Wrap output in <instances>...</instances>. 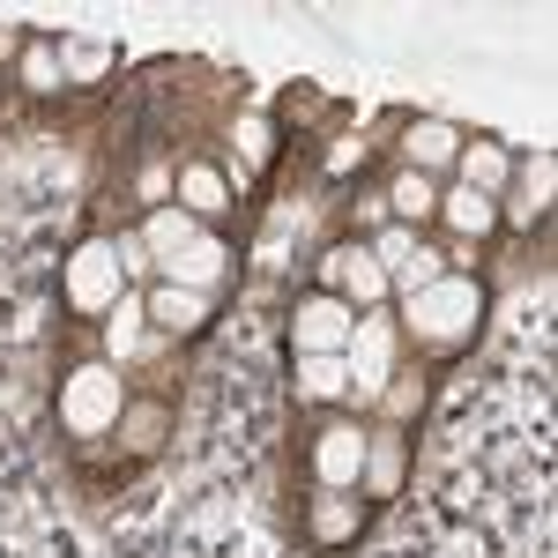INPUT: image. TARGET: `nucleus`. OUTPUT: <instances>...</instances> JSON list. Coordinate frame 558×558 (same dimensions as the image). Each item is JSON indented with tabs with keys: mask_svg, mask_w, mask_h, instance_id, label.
I'll list each match as a JSON object with an SVG mask.
<instances>
[{
	"mask_svg": "<svg viewBox=\"0 0 558 558\" xmlns=\"http://www.w3.org/2000/svg\"><path fill=\"white\" fill-rule=\"evenodd\" d=\"M15 45H23V31H15V23H0V60H8Z\"/></svg>",
	"mask_w": 558,
	"mask_h": 558,
	"instance_id": "obj_26",
	"label": "nucleus"
},
{
	"mask_svg": "<svg viewBox=\"0 0 558 558\" xmlns=\"http://www.w3.org/2000/svg\"><path fill=\"white\" fill-rule=\"evenodd\" d=\"M142 305H149V320H157L165 336H194V328L209 320V291H179V283H157Z\"/></svg>",
	"mask_w": 558,
	"mask_h": 558,
	"instance_id": "obj_9",
	"label": "nucleus"
},
{
	"mask_svg": "<svg viewBox=\"0 0 558 558\" xmlns=\"http://www.w3.org/2000/svg\"><path fill=\"white\" fill-rule=\"evenodd\" d=\"M194 239H202V216H186V209H157L142 223V254L157 260V268H165L179 246H194Z\"/></svg>",
	"mask_w": 558,
	"mask_h": 558,
	"instance_id": "obj_12",
	"label": "nucleus"
},
{
	"mask_svg": "<svg viewBox=\"0 0 558 558\" xmlns=\"http://www.w3.org/2000/svg\"><path fill=\"white\" fill-rule=\"evenodd\" d=\"M410 254H417V231H410V223H387L380 239H373V260L387 268V283H395V268H402Z\"/></svg>",
	"mask_w": 558,
	"mask_h": 558,
	"instance_id": "obj_22",
	"label": "nucleus"
},
{
	"mask_svg": "<svg viewBox=\"0 0 558 558\" xmlns=\"http://www.w3.org/2000/svg\"><path fill=\"white\" fill-rule=\"evenodd\" d=\"M439 216H447L454 231H470V239H484V231L499 223V202H492V194H470V186H454V194L439 202Z\"/></svg>",
	"mask_w": 558,
	"mask_h": 558,
	"instance_id": "obj_17",
	"label": "nucleus"
},
{
	"mask_svg": "<svg viewBox=\"0 0 558 558\" xmlns=\"http://www.w3.org/2000/svg\"><path fill=\"white\" fill-rule=\"evenodd\" d=\"M551 194H558V157H551V149H536V157L521 165V202H514V216H544V209H551Z\"/></svg>",
	"mask_w": 558,
	"mask_h": 558,
	"instance_id": "obj_16",
	"label": "nucleus"
},
{
	"mask_svg": "<svg viewBox=\"0 0 558 558\" xmlns=\"http://www.w3.org/2000/svg\"><path fill=\"white\" fill-rule=\"evenodd\" d=\"M313 470L328 492H357V476H365V432L357 425H328L313 439Z\"/></svg>",
	"mask_w": 558,
	"mask_h": 558,
	"instance_id": "obj_7",
	"label": "nucleus"
},
{
	"mask_svg": "<svg viewBox=\"0 0 558 558\" xmlns=\"http://www.w3.org/2000/svg\"><path fill=\"white\" fill-rule=\"evenodd\" d=\"M357 499H350V492H320V507H313V536H320V544H343V536H357Z\"/></svg>",
	"mask_w": 558,
	"mask_h": 558,
	"instance_id": "obj_18",
	"label": "nucleus"
},
{
	"mask_svg": "<svg viewBox=\"0 0 558 558\" xmlns=\"http://www.w3.org/2000/svg\"><path fill=\"white\" fill-rule=\"evenodd\" d=\"M223 239L216 231H202L194 246H179L172 260H165V283H179V291H216V276H223Z\"/></svg>",
	"mask_w": 558,
	"mask_h": 558,
	"instance_id": "obj_8",
	"label": "nucleus"
},
{
	"mask_svg": "<svg viewBox=\"0 0 558 558\" xmlns=\"http://www.w3.org/2000/svg\"><path fill=\"white\" fill-rule=\"evenodd\" d=\"M350 328H357V313L320 291V299H305L299 313H291V350H299V357H343Z\"/></svg>",
	"mask_w": 558,
	"mask_h": 558,
	"instance_id": "obj_4",
	"label": "nucleus"
},
{
	"mask_svg": "<svg viewBox=\"0 0 558 558\" xmlns=\"http://www.w3.org/2000/svg\"><path fill=\"white\" fill-rule=\"evenodd\" d=\"M320 276H328V299H343L350 313L387 299V268L373 260V246H336V254L320 260Z\"/></svg>",
	"mask_w": 558,
	"mask_h": 558,
	"instance_id": "obj_6",
	"label": "nucleus"
},
{
	"mask_svg": "<svg viewBox=\"0 0 558 558\" xmlns=\"http://www.w3.org/2000/svg\"><path fill=\"white\" fill-rule=\"evenodd\" d=\"M373 499H387L395 484H402V439L395 432H380V439H365V476H357Z\"/></svg>",
	"mask_w": 558,
	"mask_h": 558,
	"instance_id": "obj_15",
	"label": "nucleus"
},
{
	"mask_svg": "<svg viewBox=\"0 0 558 558\" xmlns=\"http://www.w3.org/2000/svg\"><path fill=\"white\" fill-rule=\"evenodd\" d=\"M23 83L31 89H60L68 83V75H60V45H31V52H23Z\"/></svg>",
	"mask_w": 558,
	"mask_h": 558,
	"instance_id": "obj_23",
	"label": "nucleus"
},
{
	"mask_svg": "<svg viewBox=\"0 0 558 558\" xmlns=\"http://www.w3.org/2000/svg\"><path fill=\"white\" fill-rule=\"evenodd\" d=\"M387 202H395V216H402V223L417 231L425 216H439V186H432L425 172H402V179H395V194H387Z\"/></svg>",
	"mask_w": 558,
	"mask_h": 558,
	"instance_id": "obj_19",
	"label": "nucleus"
},
{
	"mask_svg": "<svg viewBox=\"0 0 558 558\" xmlns=\"http://www.w3.org/2000/svg\"><path fill=\"white\" fill-rule=\"evenodd\" d=\"M142 320H149V305L134 299V291H120L112 320H105V350H112V365H128L134 350H142Z\"/></svg>",
	"mask_w": 558,
	"mask_h": 558,
	"instance_id": "obj_14",
	"label": "nucleus"
},
{
	"mask_svg": "<svg viewBox=\"0 0 558 558\" xmlns=\"http://www.w3.org/2000/svg\"><path fill=\"white\" fill-rule=\"evenodd\" d=\"M128 291V268H120V246H105V239H89L83 254L68 260V305H83V313H112Z\"/></svg>",
	"mask_w": 558,
	"mask_h": 558,
	"instance_id": "obj_3",
	"label": "nucleus"
},
{
	"mask_svg": "<svg viewBox=\"0 0 558 558\" xmlns=\"http://www.w3.org/2000/svg\"><path fill=\"white\" fill-rule=\"evenodd\" d=\"M417 336H432V343H462L476 320H484V283H470V276H439V283H425V291H410V313H402Z\"/></svg>",
	"mask_w": 558,
	"mask_h": 558,
	"instance_id": "obj_1",
	"label": "nucleus"
},
{
	"mask_svg": "<svg viewBox=\"0 0 558 558\" xmlns=\"http://www.w3.org/2000/svg\"><path fill=\"white\" fill-rule=\"evenodd\" d=\"M299 387L313 395V402H336V395H350L343 357H299Z\"/></svg>",
	"mask_w": 558,
	"mask_h": 558,
	"instance_id": "obj_20",
	"label": "nucleus"
},
{
	"mask_svg": "<svg viewBox=\"0 0 558 558\" xmlns=\"http://www.w3.org/2000/svg\"><path fill=\"white\" fill-rule=\"evenodd\" d=\"M239 149H246V165L268 157V120H239Z\"/></svg>",
	"mask_w": 558,
	"mask_h": 558,
	"instance_id": "obj_25",
	"label": "nucleus"
},
{
	"mask_svg": "<svg viewBox=\"0 0 558 558\" xmlns=\"http://www.w3.org/2000/svg\"><path fill=\"white\" fill-rule=\"evenodd\" d=\"M439 276H447V268H439V254H432V246H417V254L395 268V283H402V291H425V283H439Z\"/></svg>",
	"mask_w": 558,
	"mask_h": 558,
	"instance_id": "obj_24",
	"label": "nucleus"
},
{
	"mask_svg": "<svg viewBox=\"0 0 558 558\" xmlns=\"http://www.w3.org/2000/svg\"><path fill=\"white\" fill-rule=\"evenodd\" d=\"M223 202H231V186H223L216 165H186V172H179V209L186 216H216Z\"/></svg>",
	"mask_w": 558,
	"mask_h": 558,
	"instance_id": "obj_13",
	"label": "nucleus"
},
{
	"mask_svg": "<svg viewBox=\"0 0 558 558\" xmlns=\"http://www.w3.org/2000/svg\"><path fill=\"white\" fill-rule=\"evenodd\" d=\"M120 365H83V373H68L60 380V425L75 432V439H97V432L120 425Z\"/></svg>",
	"mask_w": 558,
	"mask_h": 558,
	"instance_id": "obj_2",
	"label": "nucleus"
},
{
	"mask_svg": "<svg viewBox=\"0 0 558 558\" xmlns=\"http://www.w3.org/2000/svg\"><path fill=\"white\" fill-rule=\"evenodd\" d=\"M343 373H350V395H365V402L387 387V373H395V328H387V320H357V328H350Z\"/></svg>",
	"mask_w": 558,
	"mask_h": 558,
	"instance_id": "obj_5",
	"label": "nucleus"
},
{
	"mask_svg": "<svg viewBox=\"0 0 558 558\" xmlns=\"http://www.w3.org/2000/svg\"><path fill=\"white\" fill-rule=\"evenodd\" d=\"M105 68H112V52H105V45H83V38L60 45V75H68V83H97Z\"/></svg>",
	"mask_w": 558,
	"mask_h": 558,
	"instance_id": "obj_21",
	"label": "nucleus"
},
{
	"mask_svg": "<svg viewBox=\"0 0 558 558\" xmlns=\"http://www.w3.org/2000/svg\"><path fill=\"white\" fill-rule=\"evenodd\" d=\"M402 149H410V172H447L462 157V134L447 128V120H417V128L402 134Z\"/></svg>",
	"mask_w": 558,
	"mask_h": 558,
	"instance_id": "obj_11",
	"label": "nucleus"
},
{
	"mask_svg": "<svg viewBox=\"0 0 558 558\" xmlns=\"http://www.w3.org/2000/svg\"><path fill=\"white\" fill-rule=\"evenodd\" d=\"M454 172H462V186H470V194H492V202H499V186L514 179V157H507L499 142H462Z\"/></svg>",
	"mask_w": 558,
	"mask_h": 558,
	"instance_id": "obj_10",
	"label": "nucleus"
}]
</instances>
